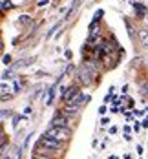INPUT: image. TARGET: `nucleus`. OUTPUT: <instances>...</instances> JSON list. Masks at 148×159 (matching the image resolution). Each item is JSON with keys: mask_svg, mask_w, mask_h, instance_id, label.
<instances>
[{"mask_svg": "<svg viewBox=\"0 0 148 159\" xmlns=\"http://www.w3.org/2000/svg\"><path fill=\"white\" fill-rule=\"evenodd\" d=\"M44 135H46V137H51V139H55V141H59V143H66V141L70 139L71 132H70V130H66V128L49 126V128H48V132H46Z\"/></svg>", "mask_w": 148, "mask_h": 159, "instance_id": "nucleus-1", "label": "nucleus"}, {"mask_svg": "<svg viewBox=\"0 0 148 159\" xmlns=\"http://www.w3.org/2000/svg\"><path fill=\"white\" fill-rule=\"evenodd\" d=\"M40 146H44L46 150H51V152H59V150H62V146L64 143H59V141H55V139H51V137H46V135H42V139H40Z\"/></svg>", "mask_w": 148, "mask_h": 159, "instance_id": "nucleus-2", "label": "nucleus"}, {"mask_svg": "<svg viewBox=\"0 0 148 159\" xmlns=\"http://www.w3.org/2000/svg\"><path fill=\"white\" fill-rule=\"evenodd\" d=\"M77 95H79V88H77V86H70V88H66V93H64V97H62V99H64L66 102L70 104V102H71V101H73Z\"/></svg>", "mask_w": 148, "mask_h": 159, "instance_id": "nucleus-3", "label": "nucleus"}, {"mask_svg": "<svg viewBox=\"0 0 148 159\" xmlns=\"http://www.w3.org/2000/svg\"><path fill=\"white\" fill-rule=\"evenodd\" d=\"M51 126H55V128H66V126H68V119H66V115H62V113L55 115V117H53V121H51Z\"/></svg>", "mask_w": 148, "mask_h": 159, "instance_id": "nucleus-4", "label": "nucleus"}, {"mask_svg": "<svg viewBox=\"0 0 148 159\" xmlns=\"http://www.w3.org/2000/svg\"><path fill=\"white\" fill-rule=\"evenodd\" d=\"M123 134H124V139L126 141H132V126L130 125H124L123 126Z\"/></svg>", "mask_w": 148, "mask_h": 159, "instance_id": "nucleus-5", "label": "nucleus"}, {"mask_svg": "<svg viewBox=\"0 0 148 159\" xmlns=\"http://www.w3.org/2000/svg\"><path fill=\"white\" fill-rule=\"evenodd\" d=\"M20 88H22V82H20V80L18 79H13V92H20Z\"/></svg>", "mask_w": 148, "mask_h": 159, "instance_id": "nucleus-6", "label": "nucleus"}, {"mask_svg": "<svg viewBox=\"0 0 148 159\" xmlns=\"http://www.w3.org/2000/svg\"><path fill=\"white\" fill-rule=\"evenodd\" d=\"M133 7H135V11H137V13H145V9H146V7H145V4H133Z\"/></svg>", "mask_w": 148, "mask_h": 159, "instance_id": "nucleus-7", "label": "nucleus"}, {"mask_svg": "<svg viewBox=\"0 0 148 159\" xmlns=\"http://www.w3.org/2000/svg\"><path fill=\"white\" fill-rule=\"evenodd\" d=\"M6 139H7V137H2V139H0V154H4V144L7 143Z\"/></svg>", "mask_w": 148, "mask_h": 159, "instance_id": "nucleus-8", "label": "nucleus"}, {"mask_svg": "<svg viewBox=\"0 0 148 159\" xmlns=\"http://www.w3.org/2000/svg\"><path fill=\"white\" fill-rule=\"evenodd\" d=\"M11 75H13V68H11V70H6V71H4V79H9Z\"/></svg>", "mask_w": 148, "mask_h": 159, "instance_id": "nucleus-9", "label": "nucleus"}, {"mask_svg": "<svg viewBox=\"0 0 148 159\" xmlns=\"http://www.w3.org/2000/svg\"><path fill=\"white\" fill-rule=\"evenodd\" d=\"M11 115V110H0V117H9Z\"/></svg>", "mask_w": 148, "mask_h": 159, "instance_id": "nucleus-10", "label": "nucleus"}, {"mask_svg": "<svg viewBox=\"0 0 148 159\" xmlns=\"http://www.w3.org/2000/svg\"><path fill=\"white\" fill-rule=\"evenodd\" d=\"M133 132H141V123H139V121L133 123Z\"/></svg>", "mask_w": 148, "mask_h": 159, "instance_id": "nucleus-11", "label": "nucleus"}, {"mask_svg": "<svg viewBox=\"0 0 148 159\" xmlns=\"http://www.w3.org/2000/svg\"><path fill=\"white\" fill-rule=\"evenodd\" d=\"M137 156H143V152H145V148H143V144H137Z\"/></svg>", "mask_w": 148, "mask_h": 159, "instance_id": "nucleus-12", "label": "nucleus"}, {"mask_svg": "<svg viewBox=\"0 0 148 159\" xmlns=\"http://www.w3.org/2000/svg\"><path fill=\"white\" fill-rule=\"evenodd\" d=\"M11 6V2H0V9H7Z\"/></svg>", "mask_w": 148, "mask_h": 159, "instance_id": "nucleus-13", "label": "nucleus"}, {"mask_svg": "<svg viewBox=\"0 0 148 159\" xmlns=\"http://www.w3.org/2000/svg\"><path fill=\"white\" fill-rule=\"evenodd\" d=\"M106 111H108V108H106V104H102V106L99 108V113H101V115H104Z\"/></svg>", "mask_w": 148, "mask_h": 159, "instance_id": "nucleus-14", "label": "nucleus"}, {"mask_svg": "<svg viewBox=\"0 0 148 159\" xmlns=\"http://www.w3.org/2000/svg\"><path fill=\"white\" fill-rule=\"evenodd\" d=\"M18 22H22V24H26V22H29V16H20V18H18Z\"/></svg>", "mask_w": 148, "mask_h": 159, "instance_id": "nucleus-15", "label": "nucleus"}, {"mask_svg": "<svg viewBox=\"0 0 148 159\" xmlns=\"http://www.w3.org/2000/svg\"><path fill=\"white\" fill-rule=\"evenodd\" d=\"M108 123H110V119H108V117H102V119H101V125H102V126H106Z\"/></svg>", "mask_w": 148, "mask_h": 159, "instance_id": "nucleus-16", "label": "nucleus"}, {"mask_svg": "<svg viewBox=\"0 0 148 159\" xmlns=\"http://www.w3.org/2000/svg\"><path fill=\"white\" fill-rule=\"evenodd\" d=\"M49 2H46V0H40V2H37V6H38V7H42V6H48Z\"/></svg>", "mask_w": 148, "mask_h": 159, "instance_id": "nucleus-17", "label": "nucleus"}, {"mask_svg": "<svg viewBox=\"0 0 148 159\" xmlns=\"http://www.w3.org/2000/svg\"><path fill=\"white\" fill-rule=\"evenodd\" d=\"M108 132H110V134H117V126H110Z\"/></svg>", "mask_w": 148, "mask_h": 159, "instance_id": "nucleus-18", "label": "nucleus"}, {"mask_svg": "<svg viewBox=\"0 0 148 159\" xmlns=\"http://www.w3.org/2000/svg\"><path fill=\"white\" fill-rule=\"evenodd\" d=\"M141 126H143V128H148V117L143 121V123H141Z\"/></svg>", "mask_w": 148, "mask_h": 159, "instance_id": "nucleus-19", "label": "nucleus"}, {"mask_svg": "<svg viewBox=\"0 0 148 159\" xmlns=\"http://www.w3.org/2000/svg\"><path fill=\"white\" fill-rule=\"evenodd\" d=\"M33 159H49L48 156H33Z\"/></svg>", "mask_w": 148, "mask_h": 159, "instance_id": "nucleus-20", "label": "nucleus"}, {"mask_svg": "<svg viewBox=\"0 0 148 159\" xmlns=\"http://www.w3.org/2000/svg\"><path fill=\"white\" fill-rule=\"evenodd\" d=\"M123 159H133V157H132V154H124V156H123Z\"/></svg>", "mask_w": 148, "mask_h": 159, "instance_id": "nucleus-21", "label": "nucleus"}, {"mask_svg": "<svg viewBox=\"0 0 148 159\" xmlns=\"http://www.w3.org/2000/svg\"><path fill=\"white\" fill-rule=\"evenodd\" d=\"M108 159H119V157H117V156H110Z\"/></svg>", "mask_w": 148, "mask_h": 159, "instance_id": "nucleus-22", "label": "nucleus"}, {"mask_svg": "<svg viewBox=\"0 0 148 159\" xmlns=\"http://www.w3.org/2000/svg\"><path fill=\"white\" fill-rule=\"evenodd\" d=\"M4 159H11V156H9V154H6V157Z\"/></svg>", "mask_w": 148, "mask_h": 159, "instance_id": "nucleus-23", "label": "nucleus"}, {"mask_svg": "<svg viewBox=\"0 0 148 159\" xmlns=\"http://www.w3.org/2000/svg\"><path fill=\"white\" fill-rule=\"evenodd\" d=\"M145 113H146V117H148V108H146V110H145Z\"/></svg>", "mask_w": 148, "mask_h": 159, "instance_id": "nucleus-24", "label": "nucleus"}, {"mask_svg": "<svg viewBox=\"0 0 148 159\" xmlns=\"http://www.w3.org/2000/svg\"><path fill=\"white\" fill-rule=\"evenodd\" d=\"M0 48H2V40H0Z\"/></svg>", "mask_w": 148, "mask_h": 159, "instance_id": "nucleus-25", "label": "nucleus"}]
</instances>
